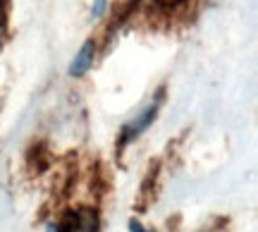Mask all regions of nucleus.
<instances>
[{"label":"nucleus","instance_id":"1","mask_svg":"<svg viewBox=\"0 0 258 232\" xmlns=\"http://www.w3.org/2000/svg\"><path fill=\"white\" fill-rule=\"evenodd\" d=\"M163 98H165V93H163V89H160V91H158L156 96H153V101L148 103L146 108H144V110L139 112V115L134 118V120L127 122V125L122 127L120 141H117V149L122 151L124 146H127V144H132L134 139H139V137H141V134H144V132H146L148 127L153 125V122H156L158 110H160V105H163Z\"/></svg>","mask_w":258,"mask_h":232},{"label":"nucleus","instance_id":"2","mask_svg":"<svg viewBox=\"0 0 258 232\" xmlns=\"http://www.w3.org/2000/svg\"><path fill=\"white\" fill-rule=\"evenodd\" d=\"M93 60H96V43L93 41H86L82 48H79V53L74 55V60L70 63V77H84L89 70L93 67Z\"/></svg>","mask_w":258,"mask_h":232},{"label":"nucleus","instance_id":"3","mask_svg":"<svg viewBox=\"0 0 258 232\" xmlns=\"http://www.w3.org/2000/svg\"><path fill=\"white\" fill-rule=\"evenodd\" d=\"M77 215V232H98V213L93 208H79Z\"/></svg>","mask_w":258,"mask_h":232},{"label":"nucleus","instance_id":"4","mask_svg":"<svg viewBox=\"0 0 258 232\" xmlns=\"http://www.w3.org/2000/svg\"><path fill=\"white\" fill-rule=\"evenodd\" d=\"M108 3H110V0H93L91 3V17L101 19L103 15H105V10H108Z\"/></svg>","mask_w":258,"mask_h":232},{"label":"nucleus","instance_id":"5","mask_svg":"<svg viewBox=\"0 0 258 232\" xmlns=\"http://www.w3.org/2000/svg\"><path fill=\"white\" fill-rule=\"evenodd\" d=\"M5 29H8V12H5V3L0 0V43L5 36Z\"/></svg>","mask_w":258,"mask_h":232},{"label":"nucleus","instance_id":"6","mask_svg":"<svg viewBox=\"0 0 258 232\" xmlns=\"http://www.w3.org/2000/svg\"><path fill=\"white\" fill-rule=\"evenodd\" d=\"M129 232H153V230L144 227V225L139 223V220H129Z\"/></svg>","mask_w":258,"mask_h":232},{"label":"nucleus","instance_id":"7","mask_svg":"<svg viewBox=\"0 0 258 232\" xmlns=\"http://www.w3.org/2000/svg\"><path fill=\"white\" fill-rule=\"evenodd\" d=\"M46 232H60V227H57V223H50L46 227Z\"/></svg>","mask_w":258,"mask_h":232}]
</instances>
